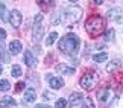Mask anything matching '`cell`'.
Wrapping results in <instances>:
<instances>
[{"label": "cell", "mask_w": 123, "mask_h": 108, "mask_svg": "<svg viewBox=\"0 0 123 108\" xmlns=\"http://www.w3.org/2000/svg\"><path fill=\"white\" fill-rule=\"evenodd\" d=\"M106 58H108V55L105 53V52H100V53H96L93 56V59L96 61V63H103V61H106Z\"/></svg>", "instance_id": "ffe728a7"}, {"label": "cell", "mask_w": 123, "mask_h": 108, "mask_svg": "<svg viewBox=\"0 0 123 108\" xmlns=\"http://www.w3.org/2000/svg\"><path fill=\"white\" fill-rule=\"evenodd\" d=\"M114 88L112 87H103L100 88V90L97 91V101H99V104H100L102 107H108V104L111 102V99L114 97Z\"/></svg>", "instance_id": "5b68a950"}, {"label": "cell", "mask_w": 123, "mask_h": 108, "mask_svg": "<svg viewBox=\"0 0 123 108\" xmlns=\"http://www.w3.org/2000/svg\"><path fill=\"white\" fill-rule=\"evenodd\" d=\"M43 96H44V99H53V93H50V91H46Z\"/></svg>", "instance_id": "f546056e"}, {"label": "cell", "mask_w": 123, "mask_h": 108, "mask_svg": "<svg viewBox=\"0 0 123 108\" xmlns=\"http://www.w3.org/2000/svg\"><path fill=\"white\" fill-rule=\"evenodd\" d=\"M41 21H43V15H41V14H37V15H35V20H34V23H35V25H40Z\"/></svg>", "instance_id": "f1b7e54d"}, {"label": "cell", "mask_w": 123, "mask_h": 108, "mask_svg": "<svg viewBox=\"0 0 123 108\" xmlns=\"http://www.w3.org/2000/svg\"><path fill=\"white\" fill-rule=\"evenodd\" d=\"M35 108H50L49 105H44V104H38V105H35Z\"/></svg>", "instance_id": "1f68e13d"}, {"label": "cell", "mask_w": 123, "mask_h": 108, "mask_svg": "<svg viewBox=\"0 0 123 108\" xmlns=\"http://www.w3.org/2000/svg\"><path fill=\"white\" fill-rule=\"evenodd\" d=\"M67 107V101L64 99V97H61V99L56 101V104H55V108H65Z\"/></svg>", "instance_id": "484cf974"}, {"label": "cell", "mask_w": 123, "mask_h": 108, "mask_svg": "<svg viewBox=\"0 0 123 108\" xmlns=\"http://www.w3.org/2000/svg\"><path fill=\"white\" fill-rule=\"evenodd\" d=\"M82 108H96V107H94L93 101L90 99V97H87V99L84 101V104H82Z\"/></svg>", "instance_id": "4316f807"}, {"label": "cell", "mask_w": 123, "mask_h": 108, "mask_svg": "<svg viewBox=\"0 0 123 108\" xmlns=\"http://www.w3.org/2000/svg\"><path fill=\"white\" fill-rule=\"evenodd\" d=\"M25 87H26V84L23 82V81H21V82H18L17 85H15V93H20V91H21V90H23Z\"/></svg>", "instance_id": "83f0119b"}, {"label": "cell", "mask_w": 123, "mask_h": 108, "mask_svg": "<svg viewBox=\"0 0 123 108\" xmlns=\"http://www.w3.org/2000/svg\"><path fill=\"white\" fill-rule=\"evenodd\" d=\"M96 47L97 49H103V47H105V44H96Z\"/></svg>", "instance_id": "d6a6232c"}, {"label": "cell", "mask_w": 123, "mask_h": 108, "mask_svg": "<svg viewBox=\"0 0 123 108\" xmlns=\"http://www.w3.org/2000/svg\"><path fill=\"white\" fill-rule=\"evenodd\" d=\"M97 81H99V75L96 72H88V73H85L81 78L79 84H81V87L84 88V90H93V88L96 87Z\"/></svg>", "instance_id": "277c9868"}, {"label": "cell", "mask_w": 123, "mask_h": 108, "mask_svg": "<svg viewBox=\"0 0 123 108\" xmlns=\"http://www.w3.org/2000/svg\"><path fill=\"white\" fill-rule=\"evenodd\" d=\"M9 23H11V26L14 27V29H18L21 25V12L17 11V9H12L11 12H9Z\"/></svg>", "instance_id": "8992f818"}, {"label": "cell", "mask_w": 123, "mask_h": 108, "mask_svg": "<svg viewBox=\"0 0 123 108\" xmlns=\"http://www.w3.org/2000/svg\"><path fill=\"white\" fill-rule=\"evenodd\" d=\"M21 49H23V46H21V43H20L18 40H14V41H11V43H9V52H11L12 55L20 53Z\"/></svg>", "instance_id": "5bb4252c"}, {"label": "cell", "mask_w": 123, "mask_h": 108, "mask_svg": "<svg viewBox=\"0 0 123 108\" xmlns=\"http://www.w3.org/2000/svg\"><path fill=\"white\" fill-rule=\"evenodd\" d=\"M81 101H82V93L74 91V93H72V95H70V104L73 105V108H76V105H78Z\"/></svg>", "instance_id": "9a60e30c"}, {"label": "cell", "mask_w": 123, "mask_h": 108, "mask_svg": "<svg viewBox=\"0 0 123 108\" xmlns=\"http://www.w3.org/2000/svg\"><path fill=\"white\" fill-rule=\"evenodd\" d=\"M120 67H122V61H120V59H112L111 63L108 64L106 70L111 73V72H116V70H117V69H120Z\"/></svg>", "instance_id": "2e32d148"}, {"label": "cell", "mask_w": 123, "mask_h": 108, "mask_svg": "<svg viewBox=\"0 0 123 108\" xmlns=\"http://www.w3.org/2000/svg\"><path fill=\"white\" fill-rule=\"evenodd\" d=\"M105 27H106V23H105V18L100 17V15H93L91 18H88V21L85 23V31L90 37L96 38L100 34L105 32Z\"/></svg>", "instance_id": "7a4b0ae2"}, {"label": "cell", "mask_w": 123, "mask_h": 108, "mask_svg": "<svg viewBox=\"0 0 123 108\" xmlns=\"http://www.w3.org/2000/svg\"><path fill=\"white\" fill-rule=\"evenodd\" d=\"M82 12L81 6H65L61 11V21L65 26H72L82 18Z\"/></svg>", "instance_id": "3957f363"}, {"label": "cell", "mask_w": 123, "mask_h": 108, "mask_svg": "<svg viewBox=\"0 0 123 108\" xmlns=\"http://www.w3.org/2000/svg\"><path fill=\"white\" fill-rule=\"evenodd\" d=\"M106 108H123V88L114 95V97L111 99V102L108 104Z\"/></svg>", "instance_id": "52a82bcc"}, {"label": "cell", "mask_w": 123, "mask_h": 108, "mask_svg": "<svg viewBox=\"0 0 123 108\" xmlns=\"http://www.w3.org/2000/svg\"><path fill=\"white\" fill-rule=\"evenodd\" d=\"M23 61H25V64L27 67H37V64H38V59L35 58V55L32 52H25V56H23Z\"/></svg>", "instance_id": "9c48e42d"}, {"label": "cell", "mask_w": 123, "mask_h": 108, "mask_svg": "<svg viewBox=\"0 0 123 108\" xmlns=\"http://www.w3.org/2000/svg\"><path fill=\"white\" fill-rule=\"evenodd\" d=\"M23 101L27 102V104H32V102L37 101V91L34 88H27L25 91V95H23Z\"/></svg>", "instance_id": "30bf717a"}, {"label": "cell", "mask_w": 123, "mask_h": 108, "mask_svg": "<svg viewBox=\"0 0 123 108\" xmlns=\"http://www.w3.org/2000/svg\"><path fill=\"white\" fill-rule=\"evenodd\" d=\"M93 2H94V3H96V5H100V3L103 2V0H93Z\"/></svg>", "instance_id": "836d02e7"}, {"label": "cell", "mask_w": 123, "mask_h": 108, "mask_svg": "<svg viewBox=\"0 0 123 108\" xmlns=\"http://www.w3.org/2000/svg\"><path fill=\"white\" fill-rule=\"evenodd\" d=\"M2 72H3V67H2V65H0V75H2Z\"/></svg>", "instance_id": "e575fe53"}, {"label": "cell", "mask_w": 123, "mask_h": 108, "mask_svg": "<svg viewBox=\"0 0 123 108\" xmlns=\"http://www.w3.org/2000/svg\"><path fill=\"white\" fill-rule=\"evenodd\" d=\"M37 3H38L43 9H49L50 6H53V0H37Z\"/></svg>", "instance_id": "d6986e66"}, {"label": "cell", "mask_w": 123, "mask_h": 108, "mask_svg": "<svg viewBox=\"0 0 123 108\" xmlns=\"http://www.w3.org/2000/svg\"><path fill=\"white\" fill-rule=\"evenodd\" d=\"M116 38V31L114 29H106L105 31V40L106 41H114Z\"/></svg>", "instance_id": "44dd1931"}, {"label": "cell", "mask_w": 123, "mask_h": 108, "mask_svg": "<svg viewBox=\"0 0 123 108\" xmlns=\"http://www.w3.org/2000/svg\"><path fill=\"white\" fill-rule=\"evenodd\" d=\"M11 75H12L14 78H18V76H21V67L15 64V65L12 67V70H11Z\"/></svg>", "instance_id": "cb8c5ba5"}, {"label": "cell", "mask_w": 123, "mask_h": 108, "mask_svg": "<svg viewBox=\"0 0 123 108\" xmlns=\"http://www.w3.org/2000/svg\"><path fill=\"white\" fill-rule=\"evenodd\" d=\"M43 34H44V32H43V27H41L40 25H35V26H34V31H32V41L37 44V43L41 40Z\"/></svg>", "instance_id": "4fadbf2b"}, {"label": "cell", "mask_w": 123, "mask_h": 108, "mask_svg": "<svg viewBox=\"0 0 123 108\" xmlns=\"http://www.w3.org/2000/svg\"><path fill=\"white\" fill-rule=\"evenodd\" d=\"M11 59V56H9L8 50L5 47H0V61H3V63H8V61Z\"/></svg>", "instance_id": "ac0fdd59"}, {"label": "cell", "mask_w": 123, "mask_h": 108, "mask_svg": "<svg viewBox=\"0 0 123 108\" xmlns=\"http://www.w3.org/2000/svg\"><path fill=\"white\" fill-rule=\"evenodd\" d=\"M5 38H6V31H5V29H0V40H5Z\"/></svg>", "instance_id": "4dcf8cb0"}, {"label": "cell", "mask_w": 123, "mask_h": 108, "mask_svg": "<svg viewBox=\"0 0 123 108\" xmlns=\"http://www.w3.org/2000/svg\"><path fill=\"white\" fill-rule=\"evenodd\" d=\"M68 2H73V3H76V2H78V0H68Z\"/></svg>", "instance_id": "d590c367"}, {"label": "cell", "mask_w": 123, "mask_h": 108, "mask_svg": "<svg viewBox=\"0 0 123 108\" xmlns=\"http://www.w3.org/2000/svg\"><path fill=\"white\" fill-rule=\"evenodd\" d=\"M11 88V84H9L8 79H2L0 81V91H8Z\"/></svg>", "instance_id": "603a6c76"}, {"label": "cell", "mask_w": 123, "mask_h": 108, "mask_svg": "<svg viewBox=\"0 0 123 108\" xmlns=\"http://www.w3.org/2000/svg\"><path fill=\"white\" fill-rule=\"evenodd\" d=\"M0 104H2V107H12V105H15L17 102L14 101L11 96H3L2 101H0Z\"/></svg>", "instance_id": "e0dca14e"}, {"label": "cell", "mask_w": 123, "mask_h": 108, "mask_svg": "<svg viewBox=\"0 0 123 108\" xmlns=\"http://www.w3.org/2000/svg\"><path fill=\"white\" fill-rule=\"evenodd\" d=\"M106 18L114 20V21H117V23H122V9H120L119 6H112L111 9H108Z\"/></svg>", "instance_id": "ba28073f"}, {"label": "cell", "mask_w": 123, "mask_h": 108, "mask_svg": "<svg viewBox=\"0 0 123 108\" xmlns=\"http://www.w3.org/2000/svg\"><path fill=\"white\" fill-rule=\"evenodd\" d=\"M56 72L61 73V75H73L76 72V67H70L67 64H59L58 67H56Z\"/></svg>", "instance_id": "8fae6325"}, {"label": "cell", "mask_w": 123, "mask_h": 108, "mask_svg": "<svg viewBox=\"0 0 123 108\" xmlns=\"http://www.w3.org/2000/svg\"><path fill=\"white\" fill-rule=\"evenodd\" d=\"M56 38H58V32H52V34L47 37V40H46V44L47 46H52L56 41Z\"/></svg>", "instance_id": "7402d4cb"}, {"label": "cell", "mask_w": 123, "mask_h": 108, "mask_svg": "<svg viewBox=\"0 0 123 108\" xmlns=\"http://www.w3.org/2000/svg\"><path fill=\"white\" fill-rule=\"evenodd\" d=\"M79 46H81V40H79V37L76 34H67V35H64L62 38L59 40V43H58L59 50L62 53L68 55V56H72V55L76 53L78 50H79Z\"/></svg>", "instance_id": "6da1fadb"}, {"label": "cell", "mask_w": 123, "mask_h": 108, "mask_svg": "<svg viewBox=\"0 0 123 108\" xmlns=\"http://www.w3.org/2000/svg\"><path fill=\"white\" fill-rule=\"evenodd\" d=\"M49 85L53 88V90H58L64 85V79L62 78H58V76H52L49 78Z\"/></svg>", "instance_id": "7c38bea8"}, {"label": "cell", "mask_w": 123, "mask_h": 108, "mask_svg": "<svg viewBox=\"0 0 123 108\" xmlns=\"http://www.w3.org/2000/svg\"><path fill=\"white\" fill-rule=\"evenodd\" d=\"M0 18H2L3 21L9 18V15H6V6H5L3 3H0Z\"/></svg>", "instance_id": "d4e9b609"}]
</instances>
